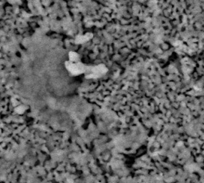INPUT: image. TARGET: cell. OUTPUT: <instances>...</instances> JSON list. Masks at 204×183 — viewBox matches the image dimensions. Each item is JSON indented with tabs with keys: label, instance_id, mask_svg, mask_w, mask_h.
Masks as SVG:
<instances>
[{
	"label": "cell",
	"instance_id": "2",
	"mask_svg": "<svg viewBox=\"0 0 204 183\" xmlns=\"http://www.w3.org/2000/svg\"><path fill=\"white\" fill-rule=\"evenodd\" d=\"M69 57H70V59H71L72 61H74H74H77L78 59V54L76 53H73V52L69 54Z\"/></svg>",
	"mask_w": 204,
	"mask_h": 183
},
{
	"label": "cell",
	"instance_id": "1",
	"mask_svg": "<svg viewBox=\"0 0 204 183\" xmlns=\"http://www.w3.org/2000/svg\"><path fill=\"white\" fill-rule=\"evenodd\" d=\"M66 67L74 74H78L84 72V67L81 63H66Z\"/></svg>",
	"mask_w": 204,
	"mask_h": 183
}]
</instances>
